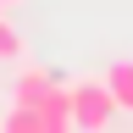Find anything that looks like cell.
I'll return each instance as SVG.
<instances>
[{
    "mask_svg": "<svg viewBox=\"0 0 133 133\" xmlns=\"http://www.w3.org/2000/svg\"><path fill=\"white\" fill-rule=\"evenodd\" d=\"M66 94H72V128H83V133H100L116 116V100L105 89V78H78V83H66Z\"/></svg>",
    "mask_w": 133,
    "mask_h": 133,
    "instance_id": "6da1fadb",
    "label": "cell"
},
{
    "mask_svg": "<svg viewBox=\"0 0 133 133\" xmlns=\"http://www.w3.org/2000/svg\"><path fill=\"white\" fill-rule=\"evenodd\" d=\"M39 122H44V133H66V128H72V94H66L61 83H50V89H44V100H39Z\"/></svg>",
    "mask_w": 133,
    "mask_h": 133,
    "instance_id": "7a4b0ae2",
    "label": "cell"
},
{
    "mask_svg": "<svg viewBox=\"0 0 133 133\" xmlns=\"http://www.w3.org/2000/svg\"><path fill=\"white\" fill-rule=\"evenodd\" d=\"M50 83H56V78H50L44 66H22V72H17V83H11V100H17V105H39Z\"/></svg>",
    "mask_w": 133,
    "mask_h": 133,
    "instance_id": "3957f363",
    "label": "cell"
},
{
    "mask_svg": "<svg viewBox=\"0 0 133 133\" xmlns=\"http://www.w3.org/2000/svg\"><path fill=\"white\" fill-rule=\"evenodd\" d=\"M105 89L116 100V111H133V61H111L105 66Z\"/></svg>",
    "mask_w": 133,
    "mask_h": 133,
    "instance_id": "277c9868",
    "label": "cell"
},
{
    "mask_svg": "<svg viewBox=\"0 0 133 133\" xmlns=\"http://www.w3.org/2000/svg\"><path fill=\"white\" fill-rule=\"evenodd\" d=\"M0 128H6V133H44V122H39V105H17V100H11V111L0 116Z\"/></svg>",
    "mask_w": 133,
    "mask_h": 133,
    "instance_id": "5b68a950",
    "label": "cell"
},
{
    "mask_svg": "<svg viewBox=\"0 0 133 133\" xmlns=\"http://www.w3.org/2000/svg\"><path fill=\"white\" fill-rule=\"evenodd\" d=\"M0 61H22V33L0 17Z\"/></svg>",
    "mask_w": 133,
    "mask_h": 133,
    "instance_id": "8992f818",
    "label": "cell"
},
{
    "mask_svg": "<svg viewBox=\"0 0 133 133\" xmlns=\"http://www.w3.org/2000/svg\"><path fill=\"white\" fill-rule=\"evenodd\" d=\"M0 6H22V0H0Z\"/></svg>",
    "mask_w": 133,
    "mask_h": 133,
    "instance_id": "52a82bcc",
    "label": "cell"
},
{
    "mask_svg": "<svg viewBox=\"0 0 133 133\" xmlns=\"http://www.w3.org/2000/svg\"><path fill=\"white\" fill-rule=\"evenodd\" d=\"M0 11H6V6H0Z\"/></svg>",
    "mask_w": 133,
    "mask_h": 133,
    "instance_id": "ba28073f",
    "label": "cell"
}]
</instances>
